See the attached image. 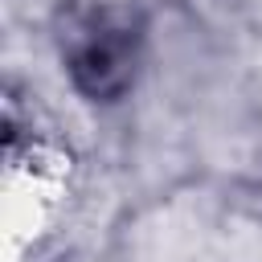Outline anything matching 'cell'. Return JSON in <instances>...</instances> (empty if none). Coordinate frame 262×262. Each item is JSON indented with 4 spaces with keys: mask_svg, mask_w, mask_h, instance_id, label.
Returning a JSON list of instances; mask_svg holds the SVG:
<instances>
[{
    "mask_svg": "<svg viewBox=\"0 0 262 262\" xmlns=\"http://www.w3.org/2000/svg\"><path fill=\"white\" fill-rule=\"evenodd\" d=\"M66 70L82 98H90V102L123 98L139 70V20L127 8L94 12L70 37Z\"/></svg>",
    "mask_w": 262,
    "mask_h": 262,
    "instance_id": "obj_1",
    "label": "cell"
}]
</instances>
